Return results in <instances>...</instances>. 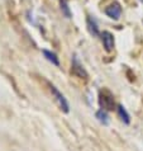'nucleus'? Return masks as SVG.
Returning a JSON list of instances; mask_svg holds the SVG:
<instances>
[{"mask_svg": "<svg viewBox=\"0 0 143 151\" xmlns=\"http://www.w3.org/2000/svg\"><path fill=\"white\" fill-rule=\"evenodd\" d=\"M48 86H49V91H51L52 96L54 98V100H56L57 106L60 107V109L62 112H65V113H69L70 112V104H69V102H67V99L65 98V95L62 94L61 91L53 85V84L48 83Z\"/></svg>", "mask_w": 143, "mask_h": 151, "instance_id": "nucleus-1", "label": "nucleus"}, {"mask_svg": "<svg viewBox=\"0 0 143 151\" xmlns=\"http://www.w3.org/2000/svg\"><path fill=\"white\" fill-rule=\"evenodd\" d=\"M99 104L100 107L105 111H113L115 107V102H114V95L110 93V90L108 89H103L99 93Z\"/></svg>", "mask_w": 143, "mask_h": 151, "instance_id": "nucleus-2", "label": "nucleus"}, {"mask_svg": "<svg viewBox=\"0 0 143 151\" xmlns=\"http://www.w3.org/2000/svg\"><path fill=\"white\" fill-rule=\"evenodd\" d=\"M71 74L75 75V76H77L80 79H87L89 76V74H87V71L84 69V66L81 65V62L79 61V58L76 56L72 57V65H71Z\"/></svg>", "mask_w": 143, "mask_h": 151, "instance_id": "nucleus-3", "label": "nucleus"}, {"mask_svg": "<svg viewBox=\"0 0 143 151\" xmlns=\"http://www.w3.org/2000/svg\"><path fill=\"white\" fill-rule=\"evenodd\" d=\"M105 14H107L109 18L114 19V20H118L120 18L122 15V6L120 4L118 1H113L110 5H108L105 8Z\"/></svg>", "mask_w": 143, "mask_h": 151, "instance_id": "nucleus-4", "label": "nucleus"}, {"mask_svg": "<svg viewBox=\"0 0 143 151\" xmlns=\"http://www.w3.org/2000/svg\"><path fill=\"white\" fill-rule=\"evenodd\" d=\"M102 40H103V45H104L105 51L112 52L113 48H114V36H113V33L104 31L102 33Z\"/></svg>", "mask_w": 143, "mask_h": 151, "instance_id": "nucleus-5", "label": "nucleus"}, {"mask_svg": "<svg viewBox=\"0 0 143 151\" xmlns=\"http://www.w3.org/2000/svg\"><path fill=\"white\" fill-rule=\"evenodd\" d=\"M117 111H118V114H119L120 119L123 121L125 124H129L130 123V116H129V113L127 112V109H125V108L122 106V104H118Z\"/></svg>", "mask_w": 143, "mask_h": 151, "instance_id": "nucleus-6", "label": "nucleus"}, {"mask_svg": "<svg viewBox=\"0 0 143 151\" xmlns=\"http://www.w3.org/2000/svg\"><path fill=\"white\" fill-rule=\"evenodd\" d=\"M96 118H98L99 122L103 123L104 126H108L109 123H110V118H109V114L107 113V111L103 109V108L96 112Z\"/></svg>", "mask_w": 143, "mask_h": 151, "instance_id": "nucleus-7", "label": "nucleus"}, {"mask_svg": "<svg viewBox=\"0 0 143 151\" xmlns=\"http://www.w3.org/2000/svg\"><path fill=\"white\" fill-rule=\"evenodd\" d=\"M87 29H89L90 35H92L94 37H98L99 36V28H98V24L94 20V18L89 17L87 18Z\"/></svg>", "mask_w": 143, "mask_h": 151, "instance_id": "nucleus-8", "label": "nucleus"}, {"mask_svg": "<svg viewBox=\"0 0 143 151\" xmlns=\"http://www.w3.org/2000/svg\"><path fill=\"white\" fill-rule=\"evenodd\" d=\"M43 55H44V57L47 58L49 62H52L54 66H60V60H58V57H57L56 53L48 51V50H43Z\"/></svg>", "mask_w": 143, "mask_h": 151, "instance_id": "nucleus-9", "label": "nucleus"}, {"mask_svg": "<svg viewBox=\"0 0 143 151\" xmlns=\"http://www.w3.org/2000/svg\"><path fill=\"white\" fill-rule=\"evenodd\" d=\"M61 10L67 18H71V12H70L69 4H67V0H61Z\"/></svg>", "mask_w": 143, "mask_h": 151, "instance_id": "nucleus-10", "label": "nucleus"}, {"mask_svg": "<svg viewBox=\"0 0 143 151\" xmlns=\"http://www.w3.org/2000/svg\"><path fill=\"white\" fill-rule=\"evenodd\" d=\"M141 1H142V3H143V0H141Z\"/></svg>", "mask_w": 143, "mask_h": 151, "instance_id": "nucleus-11", "label": "nucleus"}]
</instances>
